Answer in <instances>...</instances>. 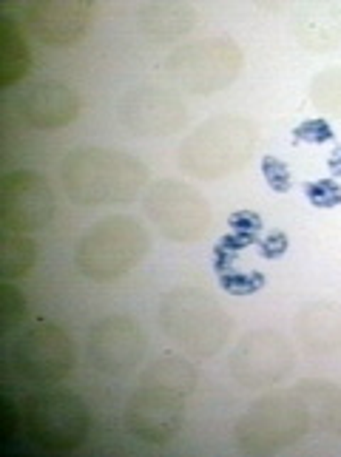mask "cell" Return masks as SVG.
<instances>
[{"label": "cell", "mask_w": 341, "mask_h": 457, "mask_svg": "<svg viewBox=\"0 0 341 457\" xmlns=\"http://www.w3.org/2000/svg\"><path fill=\"white\" fill-rule=\"evenodd\" d=\"M247 245L239 239V236L228 233L222 236L213 247V270L216 278H220V287L230 295H254L265 287V273H242L234 267L239 250H245Z\"/></svg>", "instance_id": "obj_20"}, {"label": "cell", "mask_w": 341, "mask_h": 457, "mask_svg": "<svg viewBox=\"0 0 341 457\" xmlns=\"http://www.w3.org/2000/svg\"><path fill=\"white\" fill-rule=\"evenodd\" d=\"M9 361L23 381L35 386H54L71 375L77 364L74 341L54 321H35L12 344Z\"/></svg>", "instance_id": "obj_8"}, {"label": "cell", "mask_w": 341, "mask_h": 457, "mask_svg": "<svg viewBox=\"0 0 341 457\" xmlns=\"http://www.w3.org/2000/svg\"><path fill=\"white\" fill-rule=\"evenodd\" d=\"M29 71H32V52H29L23 29L9 14H0V86L12 88Z\"/></svg>", "instance_id": "obj_21"}, {"label": "cell", "mask_w": 341, "mask_h": 457, "mask_svg": "<svg viewBox=\"0 0 341 457\" xmlns=\"http://www.w3.org/2000/svg\"><path fill=\"white\" fill-rule=\"evenodd\" d=\"M259 129L245 117L220 114L211 117L203 125L182 139L179 145V168L194 179H222L230 173L242 170L256 151Z\"/></svg>", "instance_id": "obj_2"}, {"label": "cell", "mask_w": 341, "mask_h": 457, "mask_svg": "<svg viewBox=\"0 0 341 457\" xmlns=\"http://www.w3.org/2000/svg\"><path fill=\"white\" fill-rule=\"evenodd\" d=\"M259 250L265 259H279L287 253V236L282 230H273L270 236H265V239L259 242Z\"/></svg>", "instance_id": "obj_32"}, {"label": "cell", "mask_w": 341, "mask_h": 457, "mask_svg": "<svg viewBox=\"0 0 341 457\" xmlns=\"http://www.w3.org/2000/svg\"><path fill=\"white\" fill-rule=\"evenodd\" d=\"M230 233L239 236V239L251 247L262 242V216L254 211H237L230 216Z\"/></svg>", "instance_id": "obj_28"}, {"label": "cell", "mask_w": 341, "mask_h": 457, "mask_svg": "<svg viewBox=\"0 0 341 457\" xmlns=\"http://www.w3.org/2000/svg\"><path fill=\"white\" fill-rule=\"evenodd\" d=\"M185 401H188L185 392L139 378L137 389L126 401V412H122L129 435L148 446L168 444V440L182 429Z\"/></svg>", "instance_id": "obj_10"}, {"label": "cell", "mask_w": 341, "mask_h": 457, "mask_svg": "<svg viewBox=\"0 0 341 457\" xmlns=\"http://www.w3.org/2000/svg\"><path fill=\"white\" fill-rule=\"evenodd\" d=\"M143 381H154V384H162V386H170V389H179L185 395H191L196 389V367L191 361H185L182 355H162L157 361H151V364L139 372Z\"/></svg>", "instance_id": "obj_24"}, {"label": "cell", "mask_w": 341, "mask_h": 457, "mask_svg": "<svg viewBox=\"0 0 341 457\" xmlns=\"http://www.w3.org/2000/svg\"><path fill=\"white\" fill-rule=\"evenodd\" d=\"M310 429V406L296 389L268 392L237 420L234 437L245 454H276L296 446Z\"/></svg>", "instance_id": "obj_5"}, {"label": "cell", "mask_w": 341, "mask_h": 457, "mask_svg": "<svg viewBox=\"0 0 341 457\" xmlns=\"http://www.w3.org/2000/svg\"><path fill=\"white\" fill-rule=\"evenodd\" d=\"M18 117L35 131L66 129L80 117V97L66 83L37 80L18 97Z\"/></svg>", "instance_id": "obj_16"}, {"label": "cell", "mask_w": 341, "mask_h": 457, "mask_svg": "<svg viewBox=\"0 0 341 457\" xmlns=\"http://www.w3.org/2000/svg\"><path fill=\"white\" fill-rule=\"evenodd\" d=\"M302 191L307 196V202L319 211H330L341 204V185H336V179H319V182H304Z\"/></svg>", "instance_id": "obj_27"}, {"label": "cell", "mask_w": 341, "mask_h": 457, "mask_svg": "<svg viewBox=\"0 0 341 457\" xmlns=\"http://www.w3.org/2000/svg\"><path fill=\"white\" fill-rule=\"evenodd\" d=\"M245 54L237 40L230 37H205L174 49L162 62V80L182 94L211 97L228 88L242 74Z\"/></svg>", "instance_id": "obj_6"}, {"label": "cell", "mask_w": 341, "mask_h": 457, "mask_svg": "<svg viewBox=\"0 0 341 457\" xmlns=\"http://www.w3.org/2000/svg\"><path fill=\"white\" fill-rule=\"evenodd\" d=\"M4 449L9 452L12 449V440L18 435V423H21V412L14 409V403L9 398H4Z\"/></svg>", "instance_id": "obj_31"}, {"label": "cell", "mask_w": 341, "mask_h": 457, "mask_svg": "<svg viewBox=\"0 0 341 457\" xmlns=\"http://www.w3.org/2000/svg\"><path fill=\"white\" fill-rule=\"evenodd\" d=\"M146 358V333L131 315H105L88 329V361L103 375H126Z\"/></svg>", "instance_id": "obj_14"}, {"label": "cell", "mask_w": 341, "mask_h": 457, "mask_svg": "<svg viewBox=\"0 0 341 457\" xmlns=\"http://www.w3.org/2000/svg\"><path fill=\"white\" fill-rule=\"evenodd\" d=\"M120 122L139 137H168L188 122V105L174 91L160 86L131 88L117 103Z\"/></svg>", "instance_id": "obj_13"}, {"label": "cell", "mask_w": 341, "mask_h": 457, "mask_svg": "<svg viewBox=\"0 0 341 457\" xmlns=\"http://www.w3.org/2000/svg\"><path fill=\"white\" fill-rule=\"evenodd\" d=\"M146 213L165 239L182 245L205 239L213 222L208 199L179 179L154 182L146 194Z\"/></svg>", "instance_id": "obj_9"}, {"label": "cell", "mask_w": 341, "mask_h": 457, "mask_svg": "<svg viewBox=\"0 0 341 457\" xmlns=\"http://www.w3.org/2000/svg\"><path fill=\"white\" fill-rule=\"evenodd\" d=\"M37 262V245L29 233L0 230V278L14 281L32 273Z\"/></svg>", "instance_id": "obj_23"}, {"label": "cell", "mask_w": 341, "mask_h": 457, "mask_svg": "<svg viewBox=\"0 0 341 457\" xmlns=\"http://www.w3.org/2000/svg\"><path fill=\"white\" fill-rule=\"evenodd\" d=\"M310 103H313L321 114L341 120V66L321 69L313 80H310Z\"/></svg>", "instance_id": "obj_25"}, {"label": "cell", "mask_w": 341, "mask_h": 457, "mask_svg": "<svg viewBox=\"0 0 341 457\" xmlns=\"http://www.w3.org/2000/svg\"><path fill=\"white\" fill-rule=\"evenodd\" d=\"M52 185L35 170H12L0 179V230L35 233L54 219Z\"/></svg>", "instance_id": "obj_12"}, {"label": "cell", "mask_w": 341, "mask_h": 457, "mask_svg": "<svg viewBox=\"0 0 341 457\" xmlns=\"http://www.w3.org/2000/svg\"><path fill=\"white\" fill-rule=\"evenodd\" d=\"M333 139V129L328 120H304L296 131H293V143H310V145H321V143H330Z\"/></svg>", "instance_id": "obj_29"}, {"label": "cell", "mask_w": 341, "mask_h": 457, "mask_svg": "<svg viewBox=\"0 0 341 457\" xmlns=\"http://www.w3.org/2000/svg\"><path fill=\"white\" fill-rule=\"evenodd\" d=\"M137 21L154 40H177L196 26V9L179 0H148L139 6Z\"/></svg>", "instance_id": "obj_19"}, {"label": "cell", "mask_w": 341, "mask_h": 457, "mask_svg": "<svg viewBox=\"0 0 341 457\" xmlns=\"http://www.w3.org/2000/svg\"><path fill=\"white\" fill-rule=\"evenodd\" d=\"M151 236L134 216H105L91 228L74 250V264L88 281H117L148 256Z\"/></svg>", "instance_id": "obj_4"}, {"label": "cell", "mask_w": 341, "mask_h": 457, "mask_svg": "<svg viewBox=\"0 0 341 457\" xmlns=\"http://www.w3.org/2000/svg\"><path fill=\"white\" fill-rule=\"evenodd\" d=\"M60 182L74 204H122L146 191L148 168L114 148H77L60 165Z\"/></svg>", "instance_id": "obj_1"}, {"label": "cell", "mask_w": 341, "mask_h": 457, "mask_svg": "<svg viewBox=\"0 0 341 457\" xmlns=\"http://www.w3.org/2000/svg\"><path fill=\"white\" fill-rule=\"evenodd\" d=\"M157 321L162 333L194 358H213L234 336V319L203 287H174L162 295Z\"/></svg>", "instance_id": "obj_3"}, {"label": "cell", "mask_w": 341, "mask_h": 457, "mask_svg": "<svg viewBox=\"0 0 341 457\" xmlns=\"http://www.w3.org/2000/svg\"><path fill=\"white\" fill-rule=\"evenodd\" d=\"M91 427L88 406L80 395L63 389L35 392L21 403V429L35 452L66 454L83 446Z\"/></svg>", "instance_id": "obj_7"}, {"label": "cell", "mask_w": 341, "mask_h": 457, "mask_svg": "<svg viewBox=\"0 0 341 457\" xmlns=\"http://www.w3.org/2000/svg\"><path fill=\"white\" fill-rule=\"evenodd\" d=\"M293 37L307 52L341 49V6L338 4H304L293 14Z\"/></svg>", "instance_id": "obj_17"}, {"label": "cell", "mask_w": 341, "mask_h": 457, "mask_svg": "<svg viewBox=\"0 0 341 457\" xmlns=\"http://www.w3.org/2000/svg\"><path fill=\"white\" fill-rule=\"evenodd\" d=\"M23 319H26V295L12 281H4L0 285V336H9Z\"/></svg>", "instance_id": "obj_26"}, {"label": "cell", "mask_w": 341, "mask_h": 457, "mask_svg": "<svg viewBox=\"0 0 341 457\" xmlns=\"http://www.w3.org/2000/svg\"><path fill=\"white\" fill-rule=\"evenodd\" d=\"M296 392L310 406V415H316L319 427L341 437V386L328 378H304L296 384Z\"/></svg>", "instance_id": "obj_22"}, {"label": "cell", "mask_w": 341, "mask_h": 457, "mask_svg": "<svg viewBox=\"0 0 341 457\" xmlns=\"http://www.w3.org/2000/svg\"><path fill=\"white\" fill-rule=\"evenodd\" d=\"M91 18V0H32L18 9V23L46 46H69L80 40Z\"/></svg>", "instance_id": "obj_15"}, {"label": "cell", "mask_w": 341, "mask_h": 457, "mask_svg": "<svg viewBox=\"0 0 341 457\" xmlns=\"http://www.w3.org/2000/svg\"><path fill=\"white\" fill-rule=\"evenodd\" d=\"M293 364H296V353L279 329H254L234 346L228 372L245 389H268L285 381Z\"/></svg>", "instance_id": "obj_11"}, {"label": "cell", "mask_w": 341, "mask_h": 457, "mask_svg": "<svg viewBox=\"0 0 341 457\" xmlns=\"http://www.w3.org/2000/svg\"><path fill=\"white\" fill-rule=\"evenodd\" d=\"M262 177H265V182L273 187L276 194H287L293 187L287 165L282 160H276V156H265V160H262Z\"/></svg>", "instance_id": "obj_30"}, {"label": "cell", "mask_w": 341, "mask_h": 457, "mask_svg": "<svg viewBox=\"0 0 341 457\" xmlns=\"http://www.w3.org/2000/svg\"><path fill=\"white\" fill-rule=\"evenodd\" d=\"M296 338L310 353H333L341 346V307L336 302H310L296 312Z\"/></svg>", "instance_id": "obj_18"}, {"label": "cell", "mask_w": 341, "mask_h": 457, "mask_svg": "<svg viewBox=\"0 0 341 457\" xmlns=\"http://www.w3.org/2000/svg\"><path fill=\"white\" fill-rule=\"evenodd\" d=\"M328 170H330V177H333V179L341 177V145H336L333 154L328 156Z\"/></svg>", "instance_id": "obj_33"}]
</instances>
